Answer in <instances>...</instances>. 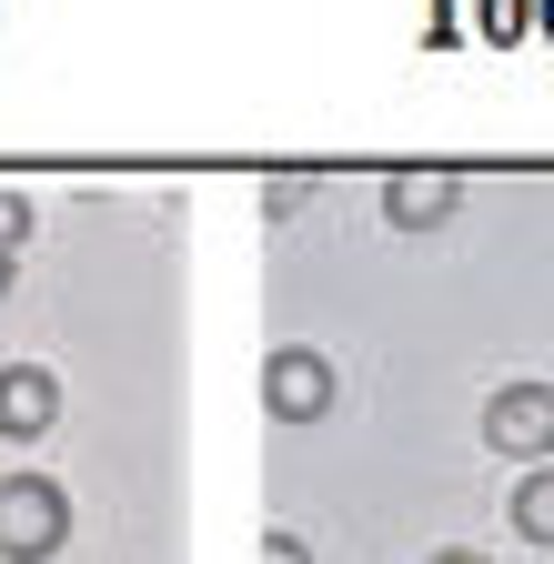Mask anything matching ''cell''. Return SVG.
<instances>
[{"label":"cell","instance_id":"cell-7","mask_svg":"<svg viewBox=\"0 0 554 564\" xmlns=\"http://www.w3.org/2000/svg\"><path fill=\"white\" fill-rule=\"evenodd\" d=\"M474 21H484V41H524L534 31V0H484Z\"/></svg>","mask_w":554,"mask_h":564},{"label":"cell","instance_id":"cell-9","mask_svg":"<svg viewBox=\"0 0 554 564\" xmlns=\"http://www.w3.org/2000/svg\"><path fill=\"white\" fill-rule=\"evenodd\" d=\"M262 564H313V554H303L293 534H262Z\"/></svg>","mask_w":554,"mask_h":564},{"label":"cell","instance_id":"cell-2","mask_svg":"<svg viewBox=\"0 0 554 564\" xmlns=\"http://www.w3.org/2000/svg\"><path fill=\"white\" fill-rule=\"evenodd\" d=\"M323 403H333V364H323V352L293 343V352H272V364H262V413L272 423H313Z\"/></svg>","mask_w":554,"mask_h":564},{"label":"cell","instance_id":"cell-11","mask_svg":"<svg viewBox=\"0 0 554 564\" xmlns=\"http://www.w3.org/2000/svg\"><path fill=\"white\" fill-rule=\"evenodd\" d=\"M534 31H544V41H554V0H544V11H534Z\"/></svg>","mask_w":554,"mask_h":564},{"label":"cell","instance_id":"cell-10","mask_svg":"<svg viewBox=\"0 0 554 564\" xmlns=\"http://www.w3.org/2000/svg\"><path fill=\"white\" fill-rule=\"evenodd\" d=\"M11 272H21V252H11V242H0V293H11Z\"/></svg>","mask_w":554,"mask_h":564},{"label":"cell","instance_id":"cell-5","mask_svg":"<svg viewBox=\"0 0 554 564\" xmlns=\"http://www.w3.org/2000/svg\"><path fill=\"white\" fill-rule=\"evenodd\" d=\"M51 413H61V383L41 364H11V373H0V434H51Z\"/></svg>","mask_w":554,"mask_h":564},{"label":"cell","instance_id":"cell-4","mask_svg":"<svg viewBox=\"0 0 554 564\" xmlns=\"http://www.w3.org/2000/svg\"><path fill=\"white\" fill-rule=\"evenodd\" d=\"M454 202H464V182H454V172H393V182H383V212H393L403 232H424V223H444Z\"/></svg>","mask_w":554,"mask_h":564},{"label":"cell","instance_id":"cell-1","mask_svg":"<svg viewBox=\"0 0 554 564\" xmlns=\"http://www.w3.org/2000/svg\"><path fill=\"white\" fill-rule=\"evenodd\" d=\"M61 534H72V505H61V484H41V474L0 484V554H11V564L61 554Z\"/></svg>","mask_w":554,"mask_h":564},{"label":"cell","instance_id":"cell-3","mask_svg":"<svg viewBox=\"0 0 554 564\" xmlns=\"http://www.w3.org/2000/svg\"><path fill=\"white\" fill-rule=\"evenodd\" d=\"M484 444L495 454H554V393L544 383H504L484 403Z\"/></svg>","mask_w":554,"mask_h":564},{"label":"cell","instance_id":"cell-12","mask_svg":"<svg viewBox=\"0 0 554 564\" xmlns=\"http://www.w3.org/2000/svg\"><path fill=\"white\" fill-rule=\"evenodd\" d=\"M434 564H484V554H434Z\"/></svg>","mask_w":554,"mask_h":564},{"label":"cell","instance_id":"cell-6","mask_svg":"<svg viewBox=\"0 0 554 564\" xmlns=\"http://www.w3.org/2000/svg\"><path fill=\"white\" fill-rule=\"evenodd\" d=\"M514 524H524L534 544H554V464H534V474L514 484Z\"/></svg>","mask_w":554,"mask_h":564},{"label":"cell","instance_id":"cell-8","mask_svg":"<svg viewBox=\"0 0 554 564\" xmlns=\"http://www.w3.org/2000/svg\"><path fill=\"white\" fill-rule=\"evenodd\" d=\"M21 232H31V202H21V192H0V242L21 252Z\"/></svg>","mask_w":554,"mask_h":564}]
</instances>
